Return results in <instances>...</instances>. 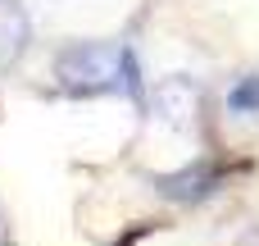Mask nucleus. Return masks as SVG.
<instances>
[{
    "mask_svg": "<svg viewBox=\"0 0 259 246\" xmlns=\"http://www.w3.org/2000/svg\"><path fill=\"white\" fill-rule=\"evenodd\" d=\"M55 82L68 96H127L146 105L141 96V68L127 46L109 41H77L55 55Z\"/></svg>",
    "mask_w": 259,
    "mask_h": 246,
    "instance_id": "1",
    "label": "nucleus"
},
{
    "mask_svg": "<svg viewBox=\"0 0 259 246\" xmlns=\"http://www.w3.org/2000/svg\"><path fill=\"white\" fill-rule=\"evenodd\" d=\"M223 178H228L223 164L196 160V164H187V169H178V173H164L155 187H159L168 201H178V205H200V201H209V196L223 187Z\"/></svg>",
    "mask_w": 259,
    "mask_h": 246,
    "instance_id": "2",
    "label": "nucleus"
},
{
    "mask_svg": "<svg viewBox=\"0 0 259 246\" xmlns=\"http://www.w3.org/2000/svg\"><path fill=\"white\" fill-rule=\"evenodd\" d=\"M155 114L168 123V128H191L196 123V114H200V91H196V82L191 78H164V87H159V96H155Z\"/></svg>",
    "mask_w": 259,
    "mask_h": 246,
    "instance_id": "3",
    "label": "nucleus"
},
{
    "mask_svg": "<svg viewBox=\"0 0 259 246\" xmlns=\"http://www.w3.org/2000/svg\"><path fill=\"white\" fill-rule=\"evenodd\" d=\"M27 14H23V5L18 0H0V64H9V59H18L23 50H27Z\"/></svg>",
    "mask_w": 259,
    "mask_h": 246,
    "instance_id": "4",
    "label": "nucleus"
},
{
    "mask_svg": "<svg viewBox=\"0 0 259 246\" xmlns=\"http://www.w3.org/2000/svg\"><path fill=\"white\" fill-rule=\"evenodd\" d=\"M228 110H232V114H259V73H246V78L232 82Z\"/></svg>",
    "mask_w": 259,
    "mask_h": 246,
    "instance_id": "5",
    "label": "nucleus"
}]
</instances>
